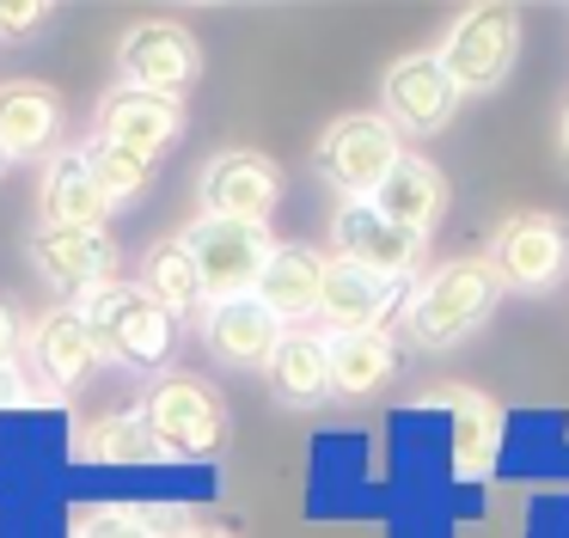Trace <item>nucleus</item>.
Returning <instances> with one entry per match:
<instances>
[{"mask_svg": "<svg viewBox=\"0 0 569 538\" xmlns=\"http://www.w3.org/2000/svg\"><path fill=\"white\" fill-rule=\"evenodd\" d=\"M496 300H502V281L483 257H453V263H435L429 276L410 281L405 293V337L417 349H453L466 342L478 325H490Z\"/></svg>", "mask_w": 569, "mask_h": 538, "instance_id": "f257e3e1", "label": "nucleus"}, {"mask_svg": "<svg viewBox=\"0 0 569 538\" xmlns=\"http://www.w3.org/2000/svg\"><path fill=\"white\" fill-rule=\"evenodd\" d=\"M80 318H87V330H92V342H99L104 361L141 367V373L160 367L166 355H172V342H178L172 318H166L141 288H117V281L92 288L87 300H80Z\"/></svg>", "mask_w": 569, "mask_h": 538, "instance_id": "f03ea898", "label": "nucleus"}, {"mask_svg": "<svg viewBox=\"0 0 569 538\" xmlns=\"http://www.w3.org/2000/svg\"><path fill=\"white\" fill-rule=\"evenodd\" d=\"M520 56V12L515 7H496V0H483V7H466L453 24H447L441 49H435V61H441V73L453 80V92H496V86L508 80V68H515Z\"/></svg>", "mask_w": 569, "mask_h": 538, "instance_id": "7ed1b4c3", "label": "nucleus"}, {"mask_svg": "<svg viewBox=\"0 0 569 538\" xmlns=\"http://www.w3.org/2000/svg\"><path fill=\"white\" fill-rule=\"evenodd\" d=\"M398 153H405V134L380 110H349V117H337L325 129L312 166H319V178L331 190H343V202H368L386 183V171L398 166Z\"/></svg>", "mask_w": 569, "mask_h": 538, "instance_id": "20e7f679", "label": "nucleus"}, {"mask_svg": "<svg viewBox=\"0 0 569 538\" xmlns=\"http://www.w3.org/2000/svg\"><path fill=\"white\" fill-rule=\"evenodd\" d=\"M483 263L496 269L502 293L508 288H520V293L557 288V281L569 276V220L545 215V208H520V215H508L502 227H496Z\"/></svg>", "mask_w": 569, "mask_h": 538, "instance_id": "39448f33", "label": "nucleus"}, {"mask_svg": "<svg viewBox=\"0 0 569 538\" xmlns=\"http://www.w3.org/2000/svg\"><path fill=\"white\" fill-rule=\"evenodd\" d=\"M197 263V281H202V300H239V293L258 288L263 263H270V227H239V220H209L202 215L197 227L178 239Z\"/></svg>", "mask_w": 569, "mask_h": 538, "instance_id": "423d86ee", "label": "nucleus"}, {"mask_svg": "<svg viewBox=\"0 0 569 538\" xmlns=\"http://www.w3.org/2000/svg\"><path fill=\"white\" fill-rule=\"evenodd\" d=\"M141 422L153 428L160 452H172V459H209L227 440V404L214 398L197 373H172V379L153 386Z\"/></svg>", "mask_w": 569, "mask_h": 538, "instance_id": "0eeeda50", "label": "nucleus"}, {"mask_svg": "<svg viewBox=\"0 0 569 538\" xmlns=\"http://www.w3.org/2000/svg\"><path fill=\"white\" fill-rule=\"evenodd\" d=\"M331 239H337V257H343V263L368 269V276H380V281H398V288L417 281L422 251H429V239L392 227L373 202H343V208H337Z\"/></svg>", "mask_w": 569, "mask_h": 538, "instance_id": "6e6552de", "label": "nucleus"}, {"mask_svg": "<svg viewBox=\"0 0 569 538\" xmlns=\"http://www.w3.org/2000/svg\"><path fill=\"white\" fill-rule=\"evenodd\" d=\"M117 73H123L129 92H153V98H178L190 80L202 73V49L184 24L172 19H148L123 37L117 49Z\"/></svg>", "mask_w": 569, "mask_h": 538, "instance_id": "1a4fd4ad", "label": "nucleus"}, {"mask_svg": "<svg viewBox=\"0 0 569 538\" xmlns=\"http://www.w3.org/2000/svg\"><path fill=\"white\" fill-rule=\"evenodd\" d=\"M276 202H282V171L251 147L214 153L202 171V215L209 220H239V227H270Z\"/></svg>", "mask_w": 569, "mask_h": 538, "instance_id": "9d476101", "label": "nucleus"}, {"mask_svg": "<svg viewBox=\"0 0 569 538\" xmlns=\"http://www.w3.org/2000/svg\"><path fill=\"white\" fill-rule=\"evenodd\" d=\"M459 110L453 80L441 73L435 56H398L380 80V117L392 122L398 134H435L447 129Z\"/></svg>", "mask_w": 569, "mask_h": 538, "instance_id": "9b49d317", "label": "nucleus"}, {"mask_svg": "<svg viewBox=\"0 0 569 538\" xmlns=\"http://www.w3.org/2000/svg\"><path fill=\"white\" fill-rule=\"evenodd\" d=\"M398 306V281H380L368 269L331 257L319 288V325L325 337H356V330H386V312Z\"/></svg>", "mask_w": 569, "mask_h": 538, "instance_id": "f8f14e48", "label": "nucleus"}, {"mask_svg": "<svg viewBox=\"0 0 569 538\" xmlns=\"http://www.w3.org/2000/svg\"><path fill=\"white\" fill-rule=\"evenodd\" d=\"M31 263L43 269V281L56 288H104L117 269V245L104 239V227H38L31 239Z\"/></svg>", "mask_w": 569, "mask_h": 538, "instance_id": "ddd939ff", "label": "nucleus"}, {"mask_svg": "<svg viewBox=\"0 0 569 538\" xmlns=\"http://www.w3.org/2000/svg\"><path fill=\"white\" fill-rule=\"evenodd\" d=\"M202 337H209V355L227 361V367H270L276 342H282V325H276V312L258 300V293H239V300H214L209 306Z\"/></svg>", "mask_w": 569, "mask_h": 538, "instance_id": "4468645a", "label": "nucleus"}, {"mask_svg": "<svg viewBox=\"0 0 569 538\" xmlns=\"http://www.w3.org/2000/svg\"><path fill=\"white\" fill-rule=\"evenodd\" d=\"M368 202L380 208L392 227H405V232H417V239H429L435 220L447 215V178H441V166H429L422 153H398V166L386 171V183L368 196Z\"/></svg>", "mask_w": 569, "mask_h": 538, "instance_id": "2eb2a0df", "label": "nucleus"}, {"mask_svg": "<svg viewBox=\"0 0 569 538\" xmlns=\"http://www.w3.org/2000/svg\"><path fill=\"white\" fill-rule=\"evenodd\" d=\"M319 288H325V257L307 251V245H276L270 263H263L258 276V300L276 312V325H307V318H319Z\"/></svg>", "mask_w": 569, "mask_h": 538, "instance_id": "dca6fc26", "label": "nucleus"}, {"mask_svg": "<svg viewBox=\"0 0 569 538\" xmlns=\"http://www.w3.org/2000/svg\"><path fill=\"white\" fill-rule=\"evenodd\" d=\"M31 361H38L43 386H56V391L87 386V373L99 367V342H92L80 306H56V312L38 318V330H31Z\"/></svg>", "mask_w": 569, "mask_h": 538, "instance_id": "f3484780", "label": "nucleus"}, {"mask_svg": "<svg viewBox=\"0 0 569 538\" xmlns=\"http://www.w3.org/2000/svg\"><path fill=\"white\" fill-rule=\"evenodd\" d=\"M270 391L282 404H325L331 398V349H325V330H282V342H276L270 355Z\"/></svg>", "mask_w": 569, "mask_h": 538, "instance_id": "a211bd4d", "label": "nucleus"}, {"mask_svg": "<svg viewBox=\"0 0 569 538\" xmlns=\"http://www.w3.org/2000/svg\"><path fill=\"white\" fill-rule=\"evenodd\" d=\"M447 416H453V471L466 484H483L502 452V410L483 391H447Z\"/></svg>", "mask_w": 569, "mask_h": 538, "instance_id": "6ab92c4d", "label": "nucleus"}, {"mask_svg": "<svg viewBox=\"0 0 569 538\" xmlns=\"http://www.w3.org/2000/svg\"><path fill=\"white\" fill-rule=\"evenodd\" d=\"M178 129H184V110H178V98H153V92H117L111 104H104V129L111 141H123L129 153L153 159L160 147L178 141Z\"/></svg>", "mask_w": 569, "mask_h": 538, "instance_id": "aec40b11", "label": "nucleus"}, {"mask_svg": "<svg viewBox=\"0 0 569 538\" xmlns=\"http://www.w3.org/2000/svg\"><path fill=\"white\" fill-rule=\"evenodd\" d=\"M325 349H331V391H343V398H368V391H380L386 379H392V367H398L392 330L325 337Z\"/></svg>", "mask_w": 569, "mask_h": 538, "instance_id": "412c9836", "label": "nucleus"}, {"mask_svg": "<svg viewBox=\"0 0 569 538\" xmlns=\"http://www.w3.org/2000/svg\"><path fill=\"white\" fill-rule=\"evenodd\" d=\"M43 227H99L104 220V196H99V183L87 178V159L80 153H62L50 171H43Z\"/></svg>", "mask_w": 569, "mask_h": 538, "instance_id": "4be33fe9", "label": "nucleus"}, {"mask_svg": "<svg viewBox=\"0 0 569 538\" xmlns=\"http://www.w3.org/2000/svg\"><path fill=\"white\" fill-rule=\"evenodd\" d=\"M0 141H7V159H26V153H43L56 141V98L50 86H7L0 92Z\"/></svg>", "mask_w": 569, "mask_h": 538, "instance_id": "5701e85b", "label": "nucleus"}, {"mask_svg": "<svg viewBox=\"0 0 569 538\" xmlns=\"http://www.w3.org/2000/svg\"><path fill=\"white\" fill-rule=\"evenodd\" d=\"M141 293H148L153 306H160L166 318H197L202 312V281H197V263H190L184 245H160V251L148 257V281H141Z\"/></svg>", "mask_w": 569, "mask_h": 538, "instance_id": "b1692460", "label": "nucleus"}, {"mask_svg": "<svg viewBox=\"0 0 569 538\" xmlns=\"http://www.w3.org/2000/svg\"><path fill=\"white\" fill-rule=\"evenodd\" d=\"M80 159H87V178L99 183V196L104 202H136L141 196V183H148V171H153V159H141V153H129L123 141H111V134H92L87 147H80Z\"/></svg>", "mask_w": 569, "mask_h": 538, "instance_id": "393cba45", "label": "nucleus"}, {"mask_svg": "<svg viewBox=\"0 0 569 538\" xmlns=\"http://www.w3.org/2000/svg\"><path fill=\"white\" fill-rule=\"evenodd\" d=\"M80 452L87 459H111V465H148V459H166L160 440H153V428L136 416H99V422L87 428V440H80Z\"/></svg>", "mask_w": 569, "mask_h": 538, "instance_id": "a878e982", "label": "nucleus"}, {"mask_svg": "<svg viewBox=\"0 0 569 538\" xmlns=\"http://www.w3.org/2000/svg\"><path fill=\"white\" fill-rule=\"evenodd\" d=\"M74 538H160V532H153V514H136V508H87L74 520Z\"/></svg>", "mask_w": 569, "mask_h": 538, "instance_id": "bb28decb", "label": "nucleus"}, {"mask_svg": "<svg viewBox=\"0 0 569 538\" xmlns=\"http://www.w3.org/2000/svg\"><path fill=\"white\" fill-rule=\"evenodd\" d=\"M43 19H50L43 0H0V37H26V31H38Z\"/></svg>", "mask_w": 569, "mask_h": 538, "instance_id": "cd10ccee", "label": "nucleus"}, {"mask_svg": "<svg viewBox=\"0 0 569 538\" xmlns=\"http://www.w3.org/2000/svg\"><path fill=\"white\" fill-rule=\"evenodd\" d=\"M13 349H19V318L13 306H0V361H13Z\"/></svg>", "mask_w": 569, "mask_h": 538, "instance_id": "c85d7f7f", "label": "nucleus"}, {"mask_svg": "<svg viewBox=\"0 0 569 538\" xmlns=\"http://www.w3.org/2000/svg\"><path fill=\"white\" fill-rule=\"evenodd\" d=\"M7 404H19V367L13 361H0V410Z\"/></svg>", "mask_w": 569, "mask_h": 538, "instance_id": "c756f323", "label": "nucleus"}, {"mask_svg": "<svg viewBox=\"0 0 569 538\" xmlns=\"http://www.w3.org/2000/svg\"><path fill=\"white\" fill-rule=\"evenodd\" d=\"M178 538H233V532H221V526H184Z\"/></svg>", "mask_w": 569, "mask_h": 538, "instance_id": "7c9ffc66", "label": "nucleus"}, {"mask_svg": "<svg viewBox=\"0 0 569 538\" xmlns=\"http://www.w3.org/2000/svg\"><path fill=\"white\" fill-rule=\"evenodd\" d=\"M563 159H569V117H563Z\"/></svg>", "mask_w": 569, "mask_h": 538, "instance_id": "2f4dec72", "label": "nucleus"}, {"mask_svg": "<svg viewBox=\"0 0 569 538\" xmlns=\"http://www.w3.org/2000/svg\"><path fill=\"white\" fill-rule=\"evenodd\" d=\"M0 166H7V141H0Z\"/></svg>", "mask_w": 569, "mask_h": 538, "instance_id": "473e14b6", "label": "nucleus"}]
</instances>
